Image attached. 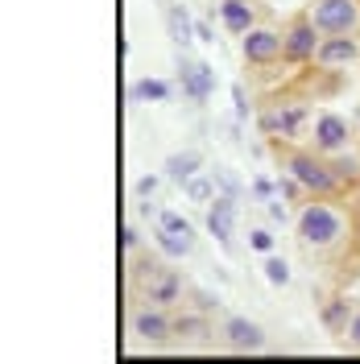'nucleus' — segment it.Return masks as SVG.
<instances>
[{"instance_id": "obj_1", "label": "nucleus", "mask_w": 360, "mask_h": 364, "mask_svg": "<svg viewBox=\"0 0 360 364\" xmlns=\"http://www.w3.org/2000/svg\"><path fill=\"white\" fill-rule=\"evenodd\" d=\"M352 232H356L352 207L339 203V195H307V203L294 215V240L315 261L352 249Z\"/></svg>"}, {"instance_id": "obj_2", "label": "nucleus", "mask_w": 360, "mask_h": 364, "mask_svg": "<svg viewBox=\"0 0 360 364\" xmlns=\"http://www.w3.org/2000/svg\"><path fill=\"white\" fill-rule=\"evenodd\" d=\"M277 166H282V174H290L307 195H344V182L336 178V170H332V158H323L315 154L311 145L307 149H282L277 154Z\"/></svg>"}, {"instance_id": "obj_3", "label": "nucleus", "mask_w": 360, "mask_h": 364, "mask_svg": "<svg viewBox=\"0 0 360 364\" xmlns=\"http://www.w3.org/2000/svg\"><path fill=\"white\" fill-rule=\"evenodd\" d=\"M307 124H311V112L298 100H277V104H270L265 112L257 116V129L270 136V141H282V145H294Z\"/></svg>"}, {"instance_id": "obj_4", "label": "nucleus", "mask_w": 360, "mask_h": 364, "mask_svg": "<svg viewBox=\"0 0 360 364\" xmlns=\"http://www.w3.org/2000/svg\"><path fill=\"white\" fill-rule=\"evenodd\" d=\"M352 141H356V124L348 120L344 112H319L311 120V149L323 154V158H336L344 149H352Z\"/></svg>"}, {"instance_id": "obj_5", "label": "nucleus", "mask_w": 360, "mask_h": 364, "mask_svg": "<svg viewBox=\"0 0 360 364\" xmlns=\"http://www.w3.org/2000/svg\"><path fill=\"white\" fill-rule=\"evenodd\" d=\"M302 13L319 33H360V0H307Z\"/></svg>"}, {"instance_id": "obj_6", "label": "nucleus", "mask_w": 360, "mask_h": 364, "mask_svg": "<svg viewBox=\"0 0 360 364\" xmlns=\"http://www.w3.org/2000/svg\"><path fill=\"white\" fill-rule=\"evenodd\" d=\"M133 277L145 286V302H154V306H170V302H179L182 298V277L174 269H166L162 261L141 257L137 269H133Z\"/></svg>"}, {"instance_id": "obj_7", "label": "nucleus", "mask_w": 360, "mask_h": 364, "mask_svg": "<svg viewBox=\"0 0 360 364\" xmlns=\"http://www.w3.org/2000/svg\"><path fill=\"white\" fill-rule=\"evenodd\" d=\"M282 42H286V63L307 67V63H315V50L323 42V33L315 29V21L307 13H298V17H290L282 25Z\"/></svg>"}, {"instance_id": "obj_8", "label": "nucleus", "mask_w": 360, "mask_h": 364, "mask_svg": "<svg viewBox=\"0 0 360 364\" xmlns=\"http://www.w3.org/2000/svg\"><path fill=\"white\" fill-rule=\"evenodd\" d=\"M240 58L248 67H273L286 58V42H282V29L270 25H253L245 38H240Z\"/></svg>"}, {"instance_id": "obj_9", "label": "nucleus", "mask_w": 360, "mask_h": 364, "mask_svg": "<svg viewBox=\"0 0 360 364\" xmlns=\"http://www.w3.org/2000/svg\"><path fill=\"white\" fill-rule=\"evenodd\" d=\"M319 70H348L360 67V33H323L315 50Z\"/></svg>"}, {"instance_id": "obj_10", "label": "nucleus", "mask_w": 360, "mask_h": 364, "mask_svg": "<svg viewBox=\"0 0 360 364\" xmlns=\"http://www.w3.org/2000/svg\"><path fill=\"white\" fill-rule=\"evenodd\" d=\"M129 327H133V336L141 343H166L174 336V318L166 315V306H154V302H145V306H137L133 315H129Z\"/></svg>"}, {"instance_id": "obj_11", "label": "nucleus", "mask_w": 360, "mask_h": 364, "mask_svg": "<svg viewBox=\"0 0 360 364\" xmlns=\"http://www.w3.org/2000/svg\"><path fill=\"white\" fill-rule=\"evenodd\" d=\"M220 336H224L228 348H236V352H261L265 348V327L261 323H253L245 315H228L220 323Z\"/></svg>"}, {"instance_id": "obj_12", "label": "nucleus", "mask_w": 360, "mask_h": 364, "mask_svg": "<svg viewBox=\"0 0 360 364\" xmlns=\"http://www.w3.org/2000/svg\"><path fill=\"white\" fill-rule=\"evenodd\" d=\"M236 215H240V207H236V195H216L211 203H207V232L232 249V232H236Z\"/></svg>"}, {"instance_id": "obj_13", "label": "nucleus", "mask_w": 360, "mask_h": 364, "mask_svg": "<svg viewBox=\"0 0 360 364\" xmlns=\"http://www.w3.org/2000/svg\"><path fill=\"white\" fill-rule=\"evenodd\" d=\"M216 13H220V21L232 38H245L253 25H261L257 21V0H220Z\"/></svg>"}, {"instance_id": "obj_14", "label": "nucleus", "mask_w": 360, "mask_h": 364, "mask_svg": "<svg viewBox=\"0 0 360 364\" xmlns=\"http://www.w3.org/2000/svg\"><path fill=\"white\" fill-rule=\"evenodd\" d=\"M179 67H182V87H186V95H191L195 104H203V100L211 95L216 70L207 67V63H186V58H179Z\"/></svg>"}, {"instance_id": "obj_15", "label": "nucleus", "mask_w": 360, "mask_h": 364, "mask_svg": "<svg viewBox=\"0 0 360 364\" xmlns=\"http://www.w3.org/2000/svg\"><path fill=\"white\" fill-rule=\"evenodd\" d=\"M154 245H158L166 257H174V261H182V257H191L195 252V236H179V232H166V228H154Z\"/></svg>"}, {"instance_id": "obj_16", "label": "nucleus", "mask_w": 360, "mask_h": 364, "mask_svg": "<svg viewBox=\"0 0 360 364\" xmlns=\"http://www.w3.org/2000/svg\"><path fill=\"white\" fill-rule=\"evenodd\" d=\"M199 166H203L199 149H182V154H170V158H166V174L174 182H186V178L199 174Z\"/></svg>"}, {"instance_id": "obj_17", "label": "nucleus", "mask_w": 360, "mask_h": 364, "mask_svg": "<svg viewBox=\"0 0 360 364\" xmlns=\"http://www.w3.org/2000/svg\"><path fill=\"white\" fill-rule=\"evenodd\" d=\"M216 186H220V182H216V174H195V178H186L182 182V191H186V199H191V203H211V199H216Z\"/></svg>"}, {"instance_id": "obj_18", "label": "nucleus", "mask_w": 360, "mask_h": 364, "mask_svg": "<svg viewBox=\"0 0 360 364\" xmlns=\"http://www.w3.org/2000/svg\"><path fill=\"white\" fill-rule=\"evenodd\" d=\"M348 315H352V302H348V298H332V302L323 306V323H327V331L339 336L344 323H348Z\"/></svg>"}, {"instance_id": "obj_19", "label": "nucleus", "mask_w": 360, "mask_h": 364, "mask_svg": "<svg viewBox=\"0 0 360 364\" xmlns=\"http://www.w3.org/2000/svg\"><path fill=\"white\" fill-rule=\"evenodd\" d=\"M166 25H170V38H174V46H186V42H191V33H195V25L186 21V9H179V4H170Z\"/></svg>"}, {"instance_id": "obj_20", "label": "nucleus", "mask_w": 360, "mask_h": 364, "mask_svg": "<svg viewBox=\"0 0 360 364\" xmlns=\"http://www.w3.org/2000/svg\"><path fill=\"white\" fill-rule=\"evenodd\" d=\"M166 95H170V83H162V79H137L133 83V100H141V104H145V100L162 104Z\"/></svg>"}, {"instance_id": "obj_21", "label": "nucleus", "mask_w": 360, "mask_h": 364, "mask_svg": "<svg viewBox=\"0 0 360 364\" xmlns=\"http://www.w3.org/2000/svg\"><path fill=\"white\" fill-rule=\"evenodd\" d=\"M265 277H270V286H290V265L282 261V257H273V252H265Z\"/></svg>"}, {"instance_id": "obj_22", "label": "nucleus", "mask_w": 360, "mask_h": 364, "mask_svg": "<svg viewBox=\"0 0 360 364\" xmlns=\"http://www.w3.org/2000/svg\"><path fill=\"white\" fill-rule=\"evenodd\" d=\"M158 228L179 232V236H195V228H191V220H186L182 211H158Z\"/></svg>"}, {"instance_id": "obj_23", "label": "nucleus", "mask_w": 360, "mask_h": 364, "mask_svg": "<svg viewBox=\"0 0 360 364\" xmlns=\"http://www.w3.org/2000/svg\"><path fill=\"white\" fill-rule=\"evenodd\" d=\"M339 343L352 348V352H360V306H352V315H348L344 331H339Z\"/></svg>"}, {"instance_id": "obj_24", "label": "nucleus", "mask_w": 360, "mask_h": 364, "mask_svg": "<svg viewBox=\"0 0 360 364\" xmlns=\"http://www.w3.org/2000/svg\"><path fill=\"white\" fill-rule=\"evenodd\" d=\"M265 211H270V220H273V224H290L294 215H298V211H290L286 195H270V199H265Z\"/></svg>"}, {"instance_id": "obj_25", "label": "nucleus", "mask_w": 360, "mask_h": 364, "mask_svg": "<svg viewBox=\"0 0 360 364\" xmlns=\"http://www.w3.org/2000/svg\"><path fill=\"white\" fill-rule=\"evenodd\" d=\"M248 249L253 252H273V232L270 228H253V232H248Z\"/></svg>"}, {"instance_id": "obj_26", "label": "nucleus", "mask_w": 360, "mask_h": 364, "mask_svg": "<svg viewBox=\"0 0 360 364\" xmlns=\"http://www.w3.org/2000/svg\"><path fill=\"white\" fill-rule=\"evenodd\" d=\"M211 174H216V182H220V186H224V195H240V186H236V178H232V174H228L224 166H220V170H211Z\"/></svg>"}, {"instance_id": "obj_27", "label": "nucleus", "mask_w": 360, "mask_h": 364, "mask_svg": "<svg viewBox=\"0 0 360 364\" xmlns=\"http://www.w3.org/2000/svg\"><path fill=\"white\" fill-rule=\"evenodd\" d=\"M154 191H158V178H154V174H149V178H137V199H149Z\"/></svg>"}, {"instance_id": "obj_28", "label": "nucleus", "mask_w": 360, "mask_h": 364, "mask_svg": "<svg viewBox=\"0 0 360 364\" xmlns=\"http://www.w3.org/2000/svg\"><path fill=\"white\" fill-rule=\"evenodd\" d=\"M232 100H236V116L245 120V116H248V100H245V87H240V83L232 87Z\"/></svg>"}, {"instance_id": "obj_29", "label": "nucleus", "mask_w": 360, "mask_h": 364, "mask_svg": "<svg viewBox=\"0 0 360 364\" xmlns=\"http://www.w3.org/2000/svg\"><path fill=\"white\" fill-rule=\"evenodd\" d=\"M195 38H199L203 46H211V42H216V29H211L207 21H199V25H195Z\"/></svg>"}, {"instance_id": "obj_30", "label": "nucleus", "mask_w": 360, "mask_h": 364, "mask_svg": "<svg viewBox=\"0 0 360 364\" xmlns=\"http://www.w3.org/2000/svg\"><path fill=\"white\" fill-rule=\"evenodd\" d=\"M352 220H356V232H352V249H356V257H360V199L352 203Z\"/></svg>"}, {"instance_id": "obj_31", "label": "nucleus", "mask_w": 360, "mask_h": 364, "mask_svg": "<svg viewBox=\"0 0 360 364\" xmlns=\"http://www.w3.org/2000/svg\"><path fill=\"white\" fill-rule=\"evenodd\" d=\"M125 249H137V228H125Z\"/></svg>"}]
</instances>
